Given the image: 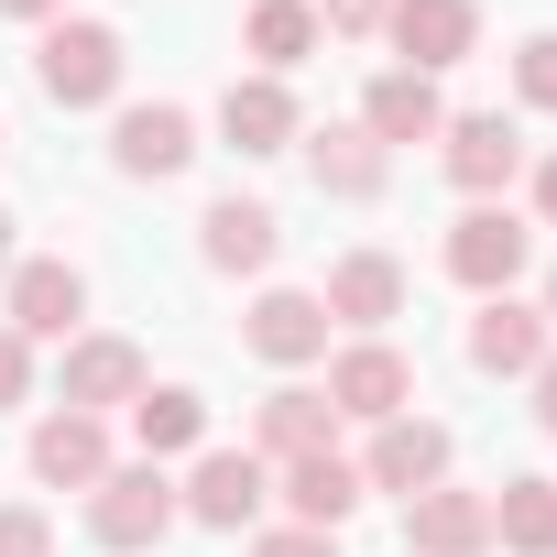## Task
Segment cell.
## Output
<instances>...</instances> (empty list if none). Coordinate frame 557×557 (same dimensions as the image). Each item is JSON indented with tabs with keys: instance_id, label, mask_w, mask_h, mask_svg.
<instances>
[{
	"instance_id": "1",
	"label": "cell",
	"mask_w": 557,
	"mask_h": 557,
	"mask_svg": "<svg viewBox=\"0 0 557 557\" xmlns=\"http://www.w3.org/2000/svg\"><path fill=\"white\" fill-rule=\"evenodd\" d=\"M34 88H45V110H121V88H132L121 23H99V12L45 23V34H34Z\"/></svg>"
},
{
	"instance_id": "2",
	"label": "cell",
	"mask_w": 557,
	"mask_h": 557,
	"mask_svg": "<svg viewBox=\"0 0 557 557\" xmlns=\"http://www.w3.org/2000/svg\"><path fill=\"white\" fill-rule=\"evenodd\" d=\"M437 273L481 307V296H513L524 273H535V219L513 208V197H481V208H459L448 219V240H437Z\"/></svg>"
},
{
	"instance_id": "3",
	"label": "cell",
	"mask_w": 557,
	"mask_h": 557,
	"mask_svg": "<svg viewBox=\"0 0 557 557\" xmlns=\"http://www.w3.org/2000/svg\"><path fill=\"white\" fill-rule=\"evenodd\" d=\"M524 164H535V143H524V121H513V110H448V132H437V175L459 186V208L513 197V186H524Z\"/></svg>"
},
{
	"instance_id": "4",
	"label": "cell",
	"mask_w": 557,
	"mask_h": 557,
	"mask_svg": "<svg viewBox=\"0 0 557 557\" xmlns=\"http://www.w3.org/2000/svg\"><path fill=\"white\" fill-rule=\"evenodd\" d=\"M175 524H186V513H175V470H153V459H121V470L88 492V546H99V557H153Z\"/></svg>"
},
{
	"instance_id": "5",
	"label": "cell",
	"mask_w": 557,
	"mask_h": 557,
	"mask_svg": "<svg viewBox=\"0 0 557 557\" xmlns=\"http://www.w3.org/2000/svg\"><path fill=\"white\" fill-rule=\"evenodd\" d=\"M0 329L34 339V350H66L88 329V273L66 251H23L12 273H0Z\"/></svg>"
},
{
	"instance_id": "6",
	"label": "cell",
	"mask_w": 557,
	"mask_h": 557,
	"mask_svg": "<svg viewBox=\"0 0 557 557\" xmlns=\"http://www.w3.org/2000/svg\"><path fill=\"white\" fill-rule=\"evenodd\" d=\"M175 513L186 524H208V535H251L262 513H273V470L251 459V448H197L186 470H175Z\"/></svg>"
},
{
	"instance_id": "7",
	"label": "cell",
	"mask_w": 557,
	"mask_h": 557,
	"mask_svg": "<svg viewBox=\"0 0 557 557\" xmlns=\"http://www.w3.org/2000/svg\"><path fill=\"white\" fill-rule=\"evenodd\" d=\"M197 153L208 143H197V110L186 99H121L110 110V175L121 186H175Z\"/></svg>"
},
{
	"instance_id": "8",
	"label": "cell",
	"mask_w": 557,
	"mask_h": 557,
	"mask_svg": "<svg viewBox=\"0 0 557 557\" xmlns=\"http://www.w3.org/2000/svg\"><path fill=\"white\" fill-rule=\"evenodd\" d=\"M240 350L262 361V372H318L329 350H339V329H329V307H318V285H262L251 307H240Z\"/></svg>"
},
{
	"instance_id": "9",
	"label": "cell",
	"mask_w": 557,
	"mask_h": 557,
	"mask_svg": "<svg viewBox=\"0 0 557 557\" xmlns=\"http://www.w3.org/2000/svg\"><path fill=\"white\" fill-rule=\"evenodd\" d=\"M143 383H153V361H143V339H121V329H77V339L55 350V405H77V416H132Z\"/></svg>"
},
{
	"instance_id": "10",
	"label": "cell",
	"mask_w": 557,
	"mask_h": 557,
	"mask_svg": "<svg viewBox=\"0 0 557 557\" xmlns=\"http://www.w3.org/2000/svg\"><path fill=\"white\" fill-rule=\"evenodd\" d=\"M208 121H219V143H230L240 164H273V153H296V143H307V99H296V77H251V66L219 88Z\"/></svg>"
},
{
	"instance_id": "11",
	"label": "cell",
	"mask_w": 557,
	"mask_h": 557,
	"mask_svg": "<svg viewBox=\"0 0 557 557\" xmlns=\"http://www.w3.org/2000/svg\"><path fill=\"white\" fill-rule=\"evenodd\" d=\"M329 405H339V426L416 416V361H405L394 339H339V350H329Z\"/></svg>"
},
{
	"instance_id": "12",
	"label": "cell",
	"mask_w": 557,
	"mask_h": 557,
	"mask_svg": "<svg viewBox=\"0 0 557 557\" xmlns=\"http://www.w3.org/2000/svg\"><path fill=\"white\" fill-rule=\"evenodd\" d=\"M23 470H34L45 492H99V481L121 470V448H110V416L45 405V416H34V437H23Z\"/></svg>"
},
{
	"instance_id": "13",
	"label": "cell",
	"mask_w": 557,
	"mask_h": 557,
	"mask_svg": "<svg viewBox=\"0 0 557 557\" xmlns=\"http://www.w3.org/2000/svg\"><path fill=\"white\" fill-rule=\"evenodd\" d=\"M448 470H459V437H448L437 416H383V426H372V448H361V492H394V503L437 492Z\"/></svg>"
},
{
	"instance_id": "14",
	"label": "cell",
	"mask_w": 557,
	"mask_h": 557,
	"mask_svg": "<svg viewBox=\"0 0 557 557\" xmlns=\"http://www.w3.org/2000/svg\"><path fill=\"white\" fill-rule=\"evenodd\" d=\"M405 262L383 251V240H361V251H339L329 262V285H318V307H329V329H350V339H383L394 318H405Z\"/></svg>"
},
{
	"instance_id": "15",
	"label": "cell",
	"mask_w": 557,
	"mask_h": 557,
	"mask_svg": "<svg viewBox=\"0 0 557 557\" xmlns=\"http://www.w3.org/2000/svg\"><path fill=\"white\" fill-rule=\"evenodd\" d=\"M273 251H285V219H273V197H208L197 208V262L208 273H230V285H262L273 273Z\"/></svg>"
},
{
	"instance_id": "16",
	"label": "cell",
	"mask_w": 557,
	"mask_h": 557,
	"mask_svg": "<svg viewBox=\"0 0 557 557\" xmlns=\"http://www.w3.org/2000/svg\"><path fill=\"white\" fill-rule=\"evenodd\" d=\"M296 164H307V186H318L329 208H372V197L394 186V153H383V143L361 132V121H307Z\"/></svg>"
},
{
	"instance_id": "17",
	"label": "cell",
	"mask_w": 557,
	"mask_h": 557,
	"mask_svg": "<svg viewBox=\"0 0 557 557\" xmlns=\"http://www.w3.org/2000/svg\"><path fill=\"white\" fill-rule=\"evenodd\" d=\"M459 350H470V372H481V383H535V361L557 350V329H546V307H535V296H481Z\"/></svg>"
},
{
	"instance_id": "18",
	"label": "cell",
	"mask_w": 557,
	"mask_h": 557,
	"mask_svg": "<svg viewBox=\"0 0 557 557\" xmlns=\"http://www.w3.org/2000/svg\"><path fill=\"white\" fill-rule=\"evenodd\" d=\"M262 470H296V459H318V448H339V405L318 394V383H273L262 405H251V437H240Z\"/></svg>"
},
{
	"instance_id": "19",
	"label": "cell",
	"mask_w": 557,
	"mask_h": 557,
	"mask_svg": "<svg viewBox=\"0 0 557 557\" xmlns=\"http://www.w3.org/2000/svg\"><path fill=\"white\" fill-rule=\"evenodd\" d=\"M383 45H394V66L448 77V66H470V55H481V0H394Z\"/></svg>"
},
{
	"instance_id": "20",
	"label": "cell",
	"mask_w": 557,
	"mask_h": 557,
	"mask_svg": "<svg viewBox=\"0 0 557 557\" xmlns=\"http://www.w3.org/2000/svg\"><path fill=\"white\" fill-rule=\"evenodd\" d=\"M383 153H405V143H437L448 132V88L437 77H416V66H383L372 88H361V110H350Z\"/></svg>"
},
{
	"instance_id": "21",
	"label": "cell",
	"mask_w": 557,
	"mask_h": 557,
	"mask_svg": "<svg viewBox=\"0 0 557 557\" xmlns=\"http://www.w3.org/2000/svg\"><path fill=\"white\" fill-rule=\"evenodd\" d=\"M405 557H492V492L437 481L405 503Z\"/></svg>"
},
{
	"instance_id": "22",
	"label": "cell",
	"mask_w": 557,
	"mask_h": 557,
	"mask_svg": "<svg viewBox=\"0 0 557 557\" xmlns=\"http://www.w3.org/2000/svg\"><path fill=\"white\" fill-rule=\"evenodd\" d=\"M273 503H285V524H318V535H339L372 492H361V459H339V448H318V459H296V470H273Z\"/></svg>"
},
{
	"instance_id": "23",
	"label": "cell",
	"mask_w": 557,
	"mask_h": 557,
	"mask_svg": "<svg viewBox=\"0 0 557 557\" xmlns=\"http://www.w3.org/2000/svg\"><path fill=\"white\" fill-rule=\"evenodd\" d=\"M318 45H329L318 0H251V12H240V55H251V77H296Z\"/></svg>"
},
{
	"instance_id": "24",
	"label": "cell",
	"mask_w": 557,
	"mask_h": 557,
	"mask_svg": "<svg viewBox=\"0 0 557 557\" xmlns=\"http://www.w3.org/2000/svg\"><path fill=\"white\" fill-rule=\"evenodd\" d=\"M132 448H143L153 470L197 459V448H208V394H197V383H143V405H132Z\"/></svg>"
},
{
	"instance_id": "25",
	"label": "cell",
	"mask_w": 557,
	"mask_h": 557,
	"mask_svg": "<svg viewBox=\"0 0 557 557\" xmlns=\"http://www.w3.org/2000/svg\"><path fill=\"white\" fill-rule=\"evenodd\" d=\"M492 546L503 557H557V481L546 470H524V481L492 492Z\"/></svg>"
},
{
	"instance_id": "26",
	"label": "cell",
	"mask_w": 557,
	"mask_h": 557,
	"mask_svg": "<svg viewBox=\"0 0 557 557\" xmlns=\"http://www.w3.org/2000/svg\"><path fill=\"white\" fill-rule=\"evenodd\" d=\"M513 110L557 121V34H524V45H513Z\"/></svg>"
},
{
	"instance_id": "27",
	"label": "cell",
	"mask_w": 557,
	"mask_h": 557,
	"mask_svg": "<svg viewBox=\"0 0 557 557\" xmlns=\"http://www.w3.org/2000/svg\"><path fill=\"white\" fill-rule=\"evenodd\" d=\"M0 557H55V513L45 503H0Z\"/></svg>"
},
{
	"instance_id": "28",
	"label": "cell",
	"mask_w": 557,
	"mask_h": 557,
	"mask_svg": "<svg viewBox=\"0 0 557 557\" xmlns=\"http://www.w3.org/2000/svg\"><path fill=\"white\" fill-rule=\"evenodd\" d=\"M251 557H339V535H318V524H285V513H262V524H251Z\"/></svg>"
},
{
	"instance_id": "29",
	"label": "cell",
	"mask_w": 557,
	"mask_h": 557,
	"mask_svg": "<svg viewBox=\"0 0 557 557\" xmlns=\"http://www.w3.org/2000/svg\"><path fill=\"white\" fill-rule=\"evenodd\" d=\"M34 372H45V350L0 329V416H23V405H34Z\"/></svg>"
},
{
	"instance_id": "30",
	"label": "cell",
	"mask_w": 557,
	"mask_h": 557,
	"mask_svg": "<svg viewBox=\"0 0 557 557\" xmlns=\"http://www.w3.org/2000/svg\"><path fill=\"white\" fill-rule=\"evenodd\" d=\"M318 23H329L339 45H372V34L394 23V0H318Z\"/></svg>"
},
{
	"instance_id": "31",
	"label": "cell",
	"mask_w": 557,
	"mask_h": 557,
	"mask_svg": "<svg viewBox=\"0 0 557 557\" xmlns=\"http://www.w3.org/2000/svg\"><path fill=\"white\" fill-rule=\"evenodd\" d=\"M524 219H535V230H557V143L524 164Z\"/></svg>"
},
{
	"instance_id": "32",
	"label": "cell",
	"mask_w": 557,
	"mask_h": 557,
	"mask_svg": "<svg viewBox=\"0 0 557 557\" xmlns=\"http://www.w3.org/2000/svg\"><path fill=\"white\" fill-rule=\"evenodd\" d=\"M524 394H535V426H546V437H557V350H546V361H535V383H524Z\"/></svg>"
},
{
	"instance_id": "33",
	"label": "cell",
	"mask_w": 557,
	"mask_h": 557,
	"mask_svg": "<svg viewBox=\"0 0 557 557\" xmlns=\"http://www.w3.org/2000/svg\"><path fill=\"white\" fill-rule=\"evenodd\" d=\"M0 23H34L45 34V23H66V0H0Z\"/></svg>"
},
{
	"instance_id": "34",
	"label": "cell",
	"mask_w": 557,
	"mask_h": 557,
	"mask_svg": "<svg viewBox=\"0 0 557 557\" xmlns=\"http://www.w3.org/2000/svg\"><path fill=\"white\" fill-rule=\"evenodd\" d=\"M12 262H23V219H12V208H0V273H12Z\"/></svg>"
},
{
	"instance_id": "35",
	"label": "cell",
	"mask_w": 557,
	"mask_h": 557,
	"mask_svg": "<svg viewBox=\"0 0 557 557\" xmlns=\"http://www.w3.org/2000/svg\"><path fill=\"white\" fill-rule=\"evenodd\" d=\"M535 307H546V329H557V251H546V285H535Z\"/></svg>"
},
{
	"instance_id": "36",
	"label": "cell",
	"mask_w": 557,
	"mask_h": 557,
	"mask_svg": "<svg viewBox=\"0 0 557 557\" xmlns=\"http://www.w3.org/2000/svg\"><path fill=\"white\" fill-rule=\"evenodd\" d=\"M0 143H12V132H0Z\"/></svg>"
}]
</instances>
